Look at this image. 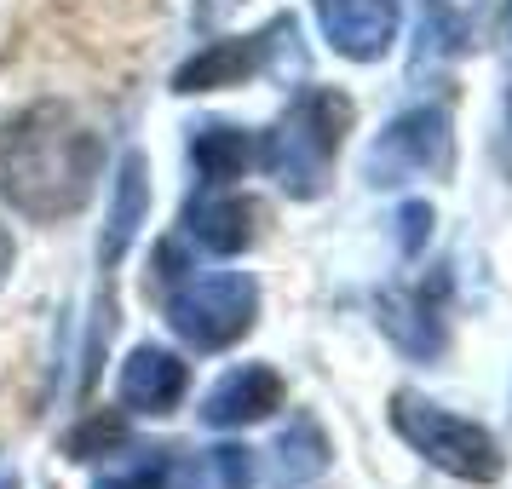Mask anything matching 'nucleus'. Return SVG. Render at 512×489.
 <instances>
[{
    "label": "nucleus",
    "instance_id": "2",
    "mask_svg": "<svg viewBox=\"0 0 512 489\" xmlns=\"http://www.w3.org/2000/svg\"><path fill=\"white\" fill-rule=\"evenodd\" d=\"M351 110L346 93H334V87H305L294 93V104L277 116V127L259 139V167L277 179L282 196H294V202H311V196H323L328 179H334V156H340V144H346Z\"/></svg>",
    "mask_w": 512,
    "mask_h": 489
},
{
    "label": "nucleus",
    "instance_id": "18",
    "mask_svg": "<svg viewBox=\"0 0 512 489\" xmlns=\"http://www.w3.org/2000/svg\"><path fill=\"white\" fill-rule=\"evenodd\" d=\"M397 225H403V254H420V242L432 236V208L426 202H409V208L397 213Z\"/></svg>",
    "mask_w": 512,
    "mask_h": 489
},
{
    "label": "nucleus",
    "instance_id": "17",
    "mask_svg": "<svg viewBox=\"0 0 512 489\" xmlns=\"http://www.w3.org/2000/svg\"><path fill=\"white\" fill-rule=\"evenodd\" d=\"M116 443H121V420L93 415L87 426H75V432H70V455H75V461H93V455L116 449Z\"/></svg>",
    "mask_w": 512,
    "mask_h": 489
},
{
    "label": "nucleus",
    "instance_id": "6",
    "mask_svg": "<svg viewBox=\"0 0 512 489\" xmlns=\"http://www.w3.org/2000/svg\"><path fill=\"white\" fill-rule=\"evenodd\" d=\"M282 41H294V18H271L254 35H236V41H208V47L185 58L173 75V93H219V87H242L254 75L271 70Z\"/></svg>",
    "mask_w": 512,
    "mask_h": 489
},
{
    "label": "nucleus",
    "instance_id": "21",
    "mask_svg": "<svg viewBox=\"0 0 512 489\" xmlns=\"http://www.w3.org/2000/svg\"><path fill=\"white\" fill-rule=\"evenodd\" d=\"M0 489H18V478H6V472H0Z\"/></svg>",
    "mask_w": 512,
    "mask_h": 489
},
{
    "label": "nucleus",
    "instance_id": "10",
    "mask_svg": "<svg viewBox=\"0 0 512 489\" xmlns=\"http://www.w3.org/2000/svg\"><path fill=\"white\" fill-rule=\"evenodd\" d=\"M185 386H190L185 357L167 346H133L116 374V397H121V409H133V415H167V409H179Z\"/></svg>",
    "mask_w": 512,
    "mask_h": 489
},
{
    "label": "nucleus",
    "instance_id": "5",
    "mask_svg": "<svg viewBox=\"0 0 512 489\" xmlns=\"http://www.w3.org/2000/svg\"><path fill=\"white\" fill-rule=\"evenodd\" d=\"M449 162H455L449 110L443 104H415V110H403V116L380 127L363 173H369L374 190H392V185H409V179H426V173H449Z\"/></svg>",
    "mask_w": 512,
    "mask_h": 489
},
{
    "label": "nucleus",
    "instance_id": "14",
    "mask_svg": "<svg viewBox=\"0 0 512 489\" xmlns=\"http://www.w3.org/2000/svg\"><path fill=\"white\" fill-rule=\"evenodd\" d=\"M144 213H150V179H144V156H121L116 167V190H110V225H104V242H98V259H104V271L127 254V242L139 236Z\"/></svg>",
    "mask_w": 512,
    "mask_h": 489
},
{
    "label": "nucleus",
    "instance_id": "7",
    "mask_svg": "<svg viewBox=\"0 0 512 489\" xmlns=\"http://www.w3.org/2000/svg\"><path fill=\"white\" fill-rule=\"evenodd\" d=\"M380 328H386V340H392L403 357H420V363H432L443 357L449 346V277H432V282H409V288H392V294H380Z\"/></svg>",
    "mask_w": 512,
    "mask_h": 489
},
{
    "label": "nucleus",
    "instance_id": "13",
    "mask_svg": "<svg viewBox=\"0 0 512 489\" xmlns=\"http://www.w3.org/2000/svg\"><path fill=\"white\" fill-rule=\"evenodd\" d=\"M254 162H259V139L248 127H236V121H202V127H190V167H196V179L231 185Z\"/></svg>",
    "mask_w": 512,
    "mask_h": 489
},
{
    "label": "nucleus",
    "instance_id": "1",
    "mask_svg": "<svg viewBox=\"0 0 512 489\" xmlns=\"http://www.w3.org/2000/svg\"><path fill=\"white\" fill-rule=\"evenodd\" d=\"M104 173V139L70 104L41 98L0 133V196L35 225H58L93 202Z\"/></svg>",
    "mask_w": 512,
    "mask_h": 489
},
{
    "label": "nucleus",
    "instance_id": "19",
    "mask_svg": "<svg viewBox=\"0 0 512 489\" xmlns=\"http://www.w3.org/2000/svg\"><path fill=\"white\" fill-rule=\"evenodd\" d=\"M236 6H242V0H196V24L213 29L219 18H225V12H236Z\"/></svg>",
    "mask_w": 512,
    "mask_h": 489
},
{
    "label": "nucleus",
    "instance_id": "4",
    "mask_svg": "<svg viewBox=\"0 0 512 489\" xmlns=\"http://www.w3.org/2000/svg\"><path fill=\"white\" fill-rule=\"evenodd\" d=\"M259 317V282L248 271H190L167 282V323L196 351L236 346Z\"/></svg>",
    "mask_w": 512,
    "mask_h": 489
},
{
    "label": "nucleus",
    "instance_id": "8",
    "mask_svg": "<svg viewBox=\"0 0 512 489\" xmlns=\"http://www.w3.org/2000/svg\"><path fill=\"white\" fill-rule=\"evenodd\" d=\"M317 24L340 58L374 64L397 41V0H317Z\"/></svg>",
    "mask_w": 512,
    "mask_h": 489
},
{
    "label": "nucleus",
    "instance_id": "3",
    "mask_svg": "<svg viewBox=\"0 0 512 489\" xmlns=\"http://www.w3.org/2000/svg\"><path fill=\"white\" fill-rule=\"evenodd\" d=\"M392 432L415 449L420 461H432L438 472L461 478V484H495L507 472V455H501L489 426L455 415V409H443V403H432L420 392L392 397Z\"/></svg>",
    "mask_w": 512,
    "mask_h": 489
},
{
    "label": "nucleus",
    "instance_id": "20",
    "mask_svg": "<svg viewBox=\"0 0 512 489\" xmlns=\"http://www.w3.org/2000/svg\"><path fill=\"white\" fill-rule=\"evenodd\" d=\"M12 259H18V248H12V231L0 225V288H6V277H12Z\"/></svg>",
    "mask_w": 512,
    "mask_h": 489
},
{
    "label": "nucleus",
    "instance_id": "11",
    "mask_svg": "<svg viewBox=\"0 0 512 489\" xmlns=\"http://www.w3.org/2000/svg\"><path fill=\"white\" fill-rule=\"evenodd\" d=\"M254 219L259 208L248 196H225V190H202V196H190L185 202V236L190 242H202L208 254H242L248 242H254Z\"/></svg>",
    "mask_w": 512,
    "mask_h": 489
},
{
    "label": "nucleus",
    "instance_id": "16",
    "mask_svg": "<svg viewBox=\"0 0 512 489\" xmlns=\"http://www.w3.org/2000/svg\"><path fill=\"white\" fill-rule=\"evenodd\" d=\"M167 472H173V449H127L98 472L93 489H167Z\"/></svg>",
    "mask_w": 512,
    "mask_h": 489
},
{
    "label": "nucleus",
    "instance_id": "9",
    "mask_svg": "<svg viewBox=\"0 0 512 489\" xmlns=\"http://www.w3.org/2000/svg\"><path fill=\"white\" fill-rule=\"evenodd\" d=\"M282 397H288V386H282V374L271 363H242V369L213 380V392L202 397V420L213 432H236V426H254V420L277 415Z\"/></svg>",
    "mask_w": 512,
    "mask_h": 489
},
{
    "label": "nucleus",
    "instance_id": "12",
    "mask_svg": "<svg viewBox=\"0 0 512 489\" xmlns=\"http://www.w3.org/2000/svg\"><path fill=\"white\" fill-rule=\"evenodd\" d=\"M328 455H334V443H328L323 426L305 415V409L288 415V426L271 443V489H305L311 478L328 472Z\"/></svg>",
    "mask_w": 512,
    "mask_h": 489
},
{
    "label": "nucleus",
    "instance_id": "15",
    "mask_svg": "<svg viewBox=\"0 0 512 489\" xmlns=\"http://www.w3.org/2000/svg\"><path fill=\"white\" fill-rule=\"evenodd\" d=\"M167 489H254V449H242V443H213V449H196L185 461L173 455Z\"/></svg>",
    "mask_w": 512,
    "mask_h": 489
}]
</instances>
